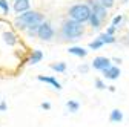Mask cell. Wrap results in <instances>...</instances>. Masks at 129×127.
Instances as JSON below:
<instances>
[{"label":"cell","instance_id":"6da1fadb","mask_svg":"<svg viewBox=\"0 0 129 127\" xmlns=\"http://www.w3.org/2000/svg\"><path fill=\"white\" fill-rule=\"evenodd\" d=\"M85 35V25L75 22L72 19H68L61 23V29H60V37L63 40H78Z\"/></svg>","mask_w":129,"mask_h":127},{"label":"cell","instance_id":"7a4b0ae2","mask_svg":"<svg viewBox=\"0 0 129 127\" xmlns=\"http://www.w3.org/2000/svg\"><path fill=\"white\" fill-rule=\"evenodd\" d=\"M91 8L86 3H75L68 9V15L69 19L80 22V23H86L89 20V15H91Z\"/></svg>","mask_w":129,"mask_h":127},{"label":"cell","instance_id":"3957f363","mask_svg":"<svg viewBox=\"0 0 129 127\" xmlns=\"http://www.w3.org/2000/svg\"><path fill=\"white\" fill-rule=\"evenodd\" d=\"M20 22H23L25 25H26V28L29 26V25H32V23H42V22H45V14H42V12H39V11H25V12H22L19 17H17Z\"/></svg>","mask_w":129,"mask_h":127},{"label":"cell","instance_id":"277c9868","mask_svg":"<svg viewBox=\"0 0 129 127\" xmlns=\"http://www.w3.org/2000/svg\"><path fill=\"white\" fill-rule=\"evenodd\" d=\"M86 5L91 8V11L99 17L102 22L108 19V8H105L99 0H86Z\"/></svg>","mask_w":129,"mask_h":127},{"label":"cell","instance_id":"5b68a950","mask_svg":"<svg viewBox=\"0 0 129 127\" xmlns=\"http://www.w3.org/2000/svg\"><path fill=\"white\" fill-rule=\"evenodd\" d=\"M37 37L43 41H49L52 40L54 37V28L51 26V23L48 22H42L40 26H39V31H37Z\"/></svg>","mask_w":129,"mask_h":127},{"label":"cell","instance_id":"8992f818","mask_svg":"<svg viewBox=\"0 0 129 127\" xmlns=\"http://www.w3.org/2000/svg\"><path fill=\"white\" fill-rule=\"evenodd\" d=\"M111 66V60L108 58V57H95L94 60H92V68L94 69H97V71H105L106 68H109Z\"/></svg>","mask_w":129,"mask_h":127},{"label":"cell","instance_id":"52a82bcc","mask_svg":"<svg viewBox=\"0 0 129 127\" xmlns=\"http://www.w3.org/2000/svg\"><path fill=\"white\" fill-rule=\"evenodd\" d=\"M29 6H31L29 0H15V2H14V11L17 14H22V12L28 11Z\"/></svg>","mask_w":129,"mask_h":127},{"label":"cell","instance_id":"ba28073f","mask_svg":"<svg viewBox=\"0 0 129 127\" xmlns=\"http://www.w3.org/2000/svg\"><path fill=\"white\" fill-rule=\"evenodd\" d=\"M103 74H105L106 78H109V80H115V78L120 77V69L117 66H109V68H106L103 71Z\"/></svg>","mask_w":129,"mask_h":127},{"label":"cell","instance_id":"9c48e42d","mask_svg":"<svg viewBox=\"0 0 129 127\" xmlns=\"http://www.w3.org/2000/svg\"><path fill=\"white\" fill-rule=\"evenodd\" d=\"M89 25H91V28L92 29H100L102 28V20L97 17V15L94 14V12H91V15H89Z\"/></svg>","mask_w":129,"mask_h":127},{"label":"cell","instance_id":"30bf717a","mask_svg":"<svg viewBox=\"0 0 129 127\" xmlns=\"http://www.w3.org/2000/svg\"><path fill=\"white\" fill-rule=\"evenodd\" d=\"M68 52L72 54V55H77V57H86V55H88V51L83 49V47H78V46H72V47H69Z\"/></svg>","mask_w":129,"mask_h":127},{"label":"cell","instance_id":"8fae6325","mask_svg":"<svg viewBox=\"0 0 129 127\" xmlns=\"http://www.w3.org/2000/svg\"><path fill=\"white\" fill-rule=\"evenodd\" d=\"M39 80H40V81H45V83H51L55 89H61L60 83L55 80V78H52V77H43V75H39Z\"/></svg>","mask_w":129,"mask_h":127},{"label":"cell","instance_id":"7c38bea8","mask_svg":"<svg viewBox=\"0 0 129 127\" xmlns=\"http://www.w3.org/2000/svg\"><path fill=\"white\" fill-rule=\"evenodd\" d=\"M109 119H111L112 122H120V121L123 119V113H121V110L114 109V110L111 112V115H109Z\"/></svg>","mask_w":129,"mask_h":127},{"label":"cell","instance_id":"4fadbf2b","mask_svg":"<svg viewBox=\"0 0 129 127\" xmlns=\"http://www.w3.org/2000/svg\"><path fill=\"white\" fill-rule=\"evenodd\" d=\"M42 58H43L42 51H34V52H32V55H31V58H29V65H36V63H39Z\"/></svg>","mask_w":129,"mask_h":127},{"label":"cell","instance_id":"5bb4252c","mask_svg":"<svg viewBox=\"0 0 129 127\" xmlns=\"http://www.w3.org/2000/svg\"><path fill=\"white\" fill-rule=\"evenodd\" d=\"M3 38H5V41H6L9 46H14L15 43H17V37H15L12 32H5V34H3Z\"/></svg>","mask_w":129,"mask_h":127},{"label":"cell","instance_id":"9a60e30c","mask_svg":"<svg viewBox=\"0 0 129 127\" xmlns=\"http://www.w3.org/2000/svg\"><path fill=\"white\" fill-rule=\"evenodd\" d=\"M39 26H40V23H32V25H29V26L26 28L28 35H29V37H36V35H37V31H39Z\"/></svg>","mask_w":129,"mask_h":127},{"label":"cell","instance_id":"2e32d148","mask_svg":"<svg viewBox=\"0 0 129 127\" xmlns=\"http://www.w3.org/2000/svg\"><path fill=\"white\" fill-rule=\"evenodd\" d=\"M49 68H51L52 71H57V72H64V71H66V63H63V61H60V63H52Z\"/></svg>","mask_w":129,"mask_h":127},{"label":"cell","instance_id":"e0dca14e","mask_svg":"<svg viewBox=\"0 0 129 127\" xmlns=\"http://www.w3.org/2000/svg\"><path fill=\"white\" fill-rule=\"evenodd\" d=\"M99 40H102L103 41V44L105 43H115V37L114 35H109V34H100V37H99Z\"/></svg>","mask_w":129,"mask_h":127},{"label":"cell","instance_id":"ac0fdd59","mask_svg":"<svg viewBox=\"0 0 129 127\" xmlns=\"http://www.w3.org/2000/svg\"><path fill=\"white\" fill-rule=\"evenodd\" d=\"M66 106H68V109H69V112H72V113H74V112H77V110L80 109V104H78L77 101H72V100H71V101H68V104H66Z\"/></svg>","mask_w":129,"mask_h":127},{"label":"cell","instance_id":"d6986e66","mask_svg":"<svg viewBox=\"0 0 129 127\" xmlns=\"http://www.w3.org/2000/svg\"><path fill=\"white\" fill-rule=\"evenodd\" d=\"M102 46H103V41H102V40H99V38H95L94 41H91V43H89V47H91V49H94V51H95V49H100Z\"/></svg>","mask_w":129,"mask_h":127},{"label":"cell","instance_id":"ffe728a7","mask_svg":"<svg viewBox=\"0 0 129 127\" xmlns=\"http://www.w3.org/2000/svg\"><path fill=\"white\" fill-rule=\"evenodd\" d=\"M99 2H100L105 8H108V9H109V8H112V6L115 5V0H99Z\"/></svg>","mask_w":129,"mask_h":127},{"label":"cell","instance_id":"44dd1931","mask_svg":"<svg viewBox=\"0 0 129 127\" xmlns=\"http://www.w3.org/2000/svg\"><path fill=\"white\" fill-rule=\"evenodd\" d=\"M0 8L5 11V14H8V12H9V5H8L6 0H0Z\"/></svg>","mask_w":129,"mask_h":127},{"label":"cell","instance_id":"7402d4cb","mask_svg":"<svg viewBox=\"0 0 129 127\" xmlns=\"http://www.w3.org/2000/svg\"><path fill=\"white\" fill-rule=\"evenodd\" d=\"M121 20H123V15H117V17L112 20V25L117 26V25H120V23H121ZM117 29H118V28H117Z\"/></svg>","mask_w":129,"mask_h":127},{"label":"cell","instance_id":"603a6c76","mask_svg":"<svg viewBox=\"0 0 129 127\" xmlns=\"http://www.w3.org/2000/svg\"><path fill=\"white\" fill-rule=\"evenodd\" d=\"M95 86L99 87V89H105V87H106V86H105V83L100 80V78H97V80H95Z\"/></svg>","mask_w":129,"mask_h":127},{"label":"cell","instance_id":"cb8c5ba5","mask_svg":"<svg viewBox=\"0 0 129 127\" xmlns=\"http://www.w3.org/2000/svg\"><path fill=\"white\" fill-rule=\"evenodd\" d=\"M117 31V26H114L112 25L111 28H108V31H106V34H109V35H114V32Z\"/></svg>","mask_w":129,"mask_h":127},{"label":"cell","instance_id":"d4e9b609","mask_svg":"<svg viewBox=\"0 0 129 127\" xmlns=\"http://www.w3.org/2000/svg\"><path fill=\"white\" fill-rule=\"evenodd\" d=\"M78 71H80V72H82V74H86V72L89 71V66H86V65H83V66H80V68H78Z\"/></svg>","mask_w":129,"mask_h":127},{"label":"cell","instance_id":"484cf974","mask_svg":"<svg viewBox=\"0 0 129 127\" xmlns=\"http://www.w3.org/2000/svg\"><path fill=\"white\" fill-rule=\"evenodd\" d=\"M42 107L46 109V110H49V109H51V104H49V103H42Z\"/></svg>","mask_w":129,"mask_h":127},{"label":"cell","instance_id":"4316f807","mask_svg":"<svg viewBox=\"0 0 129 127\" xmlns=\"http://www.w3.org/2000/svg\"><path fill=\"white\" fill-rule=\"evenodd\" d=\"M3 110H6V104L5 103H0V112H3Z\"/></svg>","mask_w":129,"mask_h":127},{"label":"cell","instance_id":"83f0119b","mask_svg":"<svg viewBox=\"0 0 129 127\" xmlns=\"http://www.w3.org/2000/svg\"><path fill=\"white\" fill-rule=\"evenodd\" d=\"M112 61H115V63H118V65H120V63H121V60H120V58H112Z\"/></svg>","mask_w":129,"mask_h":127}]
</instances>
